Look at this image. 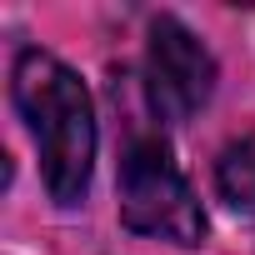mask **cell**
<instances>
[{"instance_id": "obj_1", "label": "cell", "mask_w": 255, "mask_h": 255, "mask_svg": "<svg viewBox=\"0 0 255 255\" xmlns=\"http://www.w3.org/2000/svg\"><path fill=\"white\" fill-rule=\"evenodd\" d=\"M10 90L35 135L50 200L55 205L85 200L90 165H95V105L80 75L45 50H20L10 70Z\"/></svg>"}, {"instance_id": "obj_2", "label": "cell", "mask_w": 255, "mask_h": 255, "mask_svg": "<svg viewBox=\"0 0 255 255\" xmlns=\"http://www.w3.org/2000/svg\"><path fill=\"white\" fill-rule=\"evenodd\" d=\"M120 220L170 245H200L205 235V210L160 135H135L120 155Z\"/></svg>"}, {"instance_id": "obj_3", "label": "cell", "mask_w": 255, "mask_h": 255, "mask_svg": "<svg viewBox=\"0 0 255 255\" xmlns=\"http://www.w3.org/2000/svg\"><path fill=\"white\" fill-rule=\"evenodd\" d=\"M145 90H150V105L165 125H180L190 120L210 90H215V60L210 50L175 20V15H160L150 20V55H145Z\"/></svg>"}, {"instance_id": "obj_4", "label": "cell", "mask_w": 255, "mask_h": 255, "mask_svg": "<svg viewBox=\"0 0 255 255\" xmlns=\"http://www.w3.org/2000/svg\"><path fill=\"white\" fill-rule=\"evenodd\" d=\"M215 185L220 200L240 215H255V135H240L220 150L215 160Z\"/></svg>"}]
</instances>
